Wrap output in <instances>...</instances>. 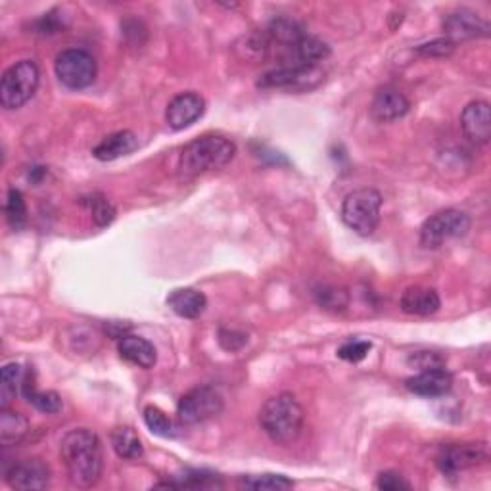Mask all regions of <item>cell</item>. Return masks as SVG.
<instances>
[{"instance_id": "obj_1", "label": "cell", "mask_w": 491, "mask_h": 491, "mask_svg": "<svg viewBox=\"0 0 491 491\" xmlns=\"http://www.w3.org/2000/svg\"><path fill=\"white\" fill-rule=\"evenodd\" d=\"M60 455L71 484L81 489H89L100 482L104 469V455L103 442H100L94 430H69L62 438Z\"/></svg>"}, {"instance_id": "obj_2", "label": "cell", "mask_w": 491, "mask_h": 491, "mask_svg": "<svg viewBox=\"0 0 491 491\" xmlns=\"http://www.w3.org/2000/svg\"><path fill=\"white\" fill-rule=\"evenodd\" d=\"M259 424L274 443L290 445L301 436L306 413L292 394H279L263 403Z\"/></svg>"}, {"instance_id": "obj_3", "label": "cell", "mask_w": 491, "mask_h": 491, "mask_svg": "<svg viewBox=\"0 0 491 491\" xmlns=\"http://www.w3.org/2000/svg\"><path fill=\"white\" fill-rule=\"evenodd\" d=\"M237 144L221 135H204L184 147L179 157L183 177H198L208 171L221 169L235 160Z\"/></svg>"}, {"instance_id": "obj_4", "label": "cell", "mask_w": 491, "mask_h": 491, "mask_svg": "<svg viewBox=\"0 0 491 491\" xmlns=\"http://www.w3.org/2000/svg\"><path fill=\"white\" fill-rule=\"evenodd\" d=\"M382 194L374 189H357L342 201V221L359 237H370L380 223Z\"/></svg>"}, {"instance_id": "obj_5", "label": "cell", "mask_w": 491, "mask_h": 491, "mask_svg": "<svg viewBox=\"0 0 491 491\" xmlns=\"http://www.w3.org/2000/svg\"><path fill=\"white\" fill-rule=\"evenodd\" d=\"M40 71L33 60H22L10 66L0 81V104L4 110H20L39 89Z\"/></svg>"}, {"instance_id": "obj_6", "label": "cell", "mask_w": 491, "mask_h": 491, "mask_svg": "<svg viewBox=\"0 0 491 491\" xmlns=\"http://www.w3.org/2000/svg\"><path fill=\"white\" fill-rule=\"evenodd\" d=\"M470 215L457 208H447L432 215L421 227V246L426 250H438L445 242L463 238L470 230Z\"/></svg>"}, {"instance_id": "obj_7", "label": "cell", "mask_w": 491, "mask_h": 491, "mask_svg": "<svg viewBox=\"0 0 491 491\" xmlns=\"http://www.w3.org/2000/svg\"><path fill=\"white\" fill-rule=\"evenodd\" d=\"M56 77L71 91H81L91 86L96 79L98 66L94 56L85 49H66L56 56Z\"/></svg>"}, {"instance_id": "obj_8", "label": "cell", "mask_w": 491, "mask_h": 491, "mask_svg": "<svg viewBox=\"0 0 491 491\" xmlns=\"http://www.w3.org/2000/svg\"><path fill=\"white\" fill-rule=\"evenodd\" d=\"M325 81V71L321 66H279L267 71L257 86L262 89H282V91H311Z\"/></svg>"}, {"instance_id": "obj_9", "label": "cell", "mask_w": 491, "mask_h": 491, "mask_svg": "<svg viewBox=\"0 0 491 491\" xmlns=\"http://www.w3.org/2000/svg\"><path fill=\"white\" fill-rule=\"evenodd\" d=\"M225 407L223 396L213 386H198L184 394L177 406L183 424H201L218 416Z\"/></svg>"}, {"instance_id": "obj_10", "label": "cell", "mask_w": 491, "mask_h": 491, "mask_svg": "<svg viewBox=\"0 0 491 491\" xmlns=\"http://www.w3.org/2000/svg\"><path fill=\"white\" fill-rule=\"evenodd\" d=\"M487 457V443L484 442L450 443L443 445L436 455V465L443 474H459L486 463Z\"/></svg>"}, {"instance_id": "obj_11", "label": "cell", "mask_w": 491, "mask_h": 491, "mask_svg": "<svg viewBox=\"0 0 491 491\" xmlns=\"http://www.w3.org/2000/svg\"><path fill=\"white\" fill-rule=\"evenodd\" d=\"M6 482L13 489L31 491L45 489L50 484V469L40 459H23L20 463H13L6 472Z\"/></svg>"}, {"instance_id": "obj_12", "label": "cell", "mask_w": 491, "mask_h": 491, "mask_svg": "<svg viewBox=\"0 0 491 491\" xmlns=\"http://www.w3.org/2000/svg\"><path fill=\"white\" fill-rule=\"evenodd\" d=\"M206 112V100L198 93H181L171 100L165 110V121L175 131L194 125Z\"/></svg>"}, {"instance_id": "obj_13", "label": "cell", "mask_w": 491, "mask_h": 491, "mask_svg": "<svg viewBox=\"0 0 491 491\" xmlns=\"http://www.w3.org/2000/svg\"><path fill=\"white\" fill-rule=\"evenodd\" d=\"M443 31H445V37L457 45L459 40L487 37L489 23L484 22L478 13L463 8V10L451 12L450 16L443 20Z\"/></svg>"}, {"instance_id": "obj_14", "label": "cell", "mask_w": 491, "mask_h": 491, "mask_svg": "<svg viewBox=\"0 0 491 491\" xmlns=\"http://www.w3.org/2000/svg\"><path fill=\"white\" fill-rule=\"evenodd\" d=\"M460 129L472 144L486 147L491 138V108L486 100H474L463 110Z\"/></svg>"}, {"instance_id": "obj_15", "label": "cell", "mask_w": 491, "mask_h": 491, "mask_svg": "<svg viewBox=\"0 0 491 491\" xmlns=\"http://www.w3.org/2000/svg\"><path fill=\"white\" fill-rule=\"evenodd\" d=\"M406 388L421 397H442L451 392L453 377L445 369H428L407 379Z\"/></svg>"}, {"instance_id": "obj_16", "label": "cell", "mask_w": 491, "mask_h": 491, "mask_svg": "<svg viewBox=\"0 0 491 491\" xmlns=\"http://www.w3.org/2000/svg\"><path fill=\"white\" fill-rule=\"evenodd\" d=\"M409 108L411 104L406 94L394 89V86H384V89L374 94L370 113L380 123H392L401 120L409 112Z\"/></svg>"}, {"instance_id": "obj_17", "label": "cell", "mask_w": 491, "mask_h": 491, "mask_svg": "<svg viewBox=\"0 0 491 491\" xmlns=\"http://www.w3.org/2000/svg\"><path fill=\"white\" fill-rule=\"evenodd\" d=\"M399 308L403 313L416 315V317H430L440 311L442 299L434 288L426 286H409L406 292L401 294Z\"/></svg>"}, {"instance_id": "obj_18", "label": "cell", "mask_w": 491, "mask_h": 491, "mask_svg": "<svg viewBox=\"0 0 491 491\" xmlns=\"http://www.w3.org/2000/svg\"><path fill=\"white\" fill-rule=\"evenodd\" d=\"M120 355L140 369H152L157 361V352L154 344L142 336L123 335L118 342Z\"/></svg>"}, {"instance_id": "obj_19", "label": "cell", "mask_w": 491, "mask_h": 491, "mask_svg": "<svg viewBox=\"0 0 491 491\" xmlns=\"http://www.w3.org/2000/svg\"><path fill=\"white\" fill-rule=\"evenodd\" d=\"M137 148L138 138L133 131H118L100 140L93 150V156L100 162H113L118 157L133 154Z\"/></svg>"}, {"instance_id": "obj_20", "label": "cell", "mask_w": 491, "mask_h": 491, "mask_svg": "<svg viewBox=\"0 0 491 491\" xmlns=\"http://www.w3.org/2000/svg\"><path fill=\"white\" fill-rule=\"evenodd\" d=\"M167 306L183 319H198L208 308V298L196 288H179L169 294Z\"/></svg>"}, {"instance_id": "obj_21", "label": "cell", "mask_w": 491, "mask_h": 491, "mask_svg": "<svg viewBox=\"0 0 491 491\" xmlns=\"http://www.w3.org/2000/svg\"><path fill=\"white\" fill-rule=\"evenodd\" d=\"M110 442H112L113 451L125 460H137L144 455L142 442L137 434V430L131 426L113 428L112 434H110Z\"/></svg>"}, {"instance_id": "obj_22", "label": "cell", "mask_w": 491, "mask_h": 491, "mask_svg": "<svg viewBox=\"0 0 491 491\" xmlns=\"http://www.w3.org/2000/svg\"><path fill=\"white\" fill-rule=\"evenodd\" d=\"M29 434V421L16 411L8 407L0 413V443L3 445H16Z\"/></svg>"}, {"instance_id": "obj_23", "label": "cell", "mask_w": 491, "mask_h": 491, "mask_svg": "<svg viewBox=\"0 0 491 491\" xmlns=\"http://www.w3.org/2000/svg\"><path fill=\"white\" fill-rule=\"evenodd\" d=\"M22 396L25 397L29 406H33L40 413L54 415L58 411H62V397L58 396L56 392H40V389H37L33 380L29 379V372H27V377L22 386Z\"/></svg>"}, {"instance_id": "obj_24", "label": "cell", "mask_w": 491, "mask_h": 491, "mask_svg": "<svg viewBox=\"0 0 491 491\" xmlns=\"http://www.w3.org/2000/svg\"><path fill=\"white\" fill-rule=\"evenodd\" d=\"M27 377V370L20 363H8L3 367V379H0V399H3V409L8 403L22 394V386Z\"/></svg>"}, {"instance_id": "obj_25", "label": "cell", "mask_w": 491, "mask_h": 491, "mask_svg": "<svg viewBox=\"0 0 491 491\" xmlns=\"http://www.w3.org/2000/svg\"><path fill=\"white\" fill-rule=\"evenodd\" d=\"M315 299L319 306L332 313H342L350 306V294L340 286H321L315 290Z\"/></svg>"}, {"instance_id": "obj_26", "label": "cell", "mask_w": 491, "mask_h": 491, "mask_svg": "<svg viewBox=\"0 0 491 491\" xmlns=\"http://www.w3.org/2000/svg\"><path fill=\"white\" fill-rule=\"evenodd\" d=\"M240 486L257 491H284L294 487V482L281 474H262V476H244Z\"/></svg>"}, {"instance_id": "obj_27", "label": "cell", "mask_w": 491, "mask_h": 491, "mask_svg": "<svg viewBox=\"0 0 491 491\" xmlns=\"http://www.w3.org/2000/svg\"><path fill=\"white\" fill-rule=\"evenodd\" d=\"M144 424L148 426V430L156 436L162 438H175V426H173L171 418L154 406H148L144 409Z\"/></svg>"}, {"instance_id": "obj_28", "label": "cell", "mask_w": 491, "mask_h": 491, "mask_svg": "<svg viewBox=\"0 0 491 491\" xmlns=\"http://www.w3.org/2000/svg\"><path fill=\"white\" fill-rule=\"evenodd\" d=\"M83 204L89 208L91 218L98 227H108L115 219V208L112 206V201L106 200L104 196H91L83 200Z\"/></svg>"}, {"instance_id": "obj_29", "label": "cell", "mask_w": 491, "mask_h": 491, "mask_svg": "<svg viewBox=\"0 0 491 491\" xmlns=\"http://www.w3.org/2000/svg\"><path fill=\"white\" fill-rule=\"evenodd\" d=\"M6 219L13 228H22L27 221V206L23 194L18 189H10L8 196H6Z\"/></svg>"}, {"instance_id": "obj_30", "label": "cell", "mask_w": 491, "mask_h": 491, "mask_svg": "<svg viewBox=\"0 0 491 491\" xmlns=\"http://www.w3.org/2000/svg\"><path fill=\"white\" fill-rule=\"evenodd\" d=\"M370 350L372 344L369 340H348L340 345L338 357L350 361V363H359V361H363L369 355Z\"/></svg>"}, {"instance_id": "obj_31", "label": "cell", "mask_w": 491, "mask_h": 491, "mask_svg": "<svg viewBox=\"0 0 491 491\" xmlns=\"http://www.w3.org/2000/svg\"><path fill=\"white\" fill-rule=\"evenodd\" d=\"M453 50H455V42H451L447 37L424 42V45L416 49L418 54L426 58H445V56H451Z\"/></svg>"}, {"instance_id": "obj_32", "label": "cell", "mask_w": 491, "mask_h": 491, "mask_svg": "<svg viewBox=\"0 0 491 491\" xmlns=\"http://www.w3.org/2000/svg\"><path fill=\"white\" fill-rule=\"evenodd\" d=\"M407 363L418 370H428V369H443L445 359L438 355L436 352H416L413 353Z\"/></svg>"}, {"instance_id": "obj_33", "label": "cell", "mask_w": 491, "mask_h": 491, "mask_svg": "<svg viewBox=\"0 0 491 491\" xmlns=\"http://www.w3.org/2000/svg\"><path fill=\"white\" fill-rule=\"evenodd\" d=\"M219 344L227 352H238L246 344H248V336L244 332H238L235 328H221L219 330Z\"/></svg>"}, {"instance_id": "obj_34", "label": "cell", "mask_w": 491, "mask_h": 491, "mask_svg": "<svg viewBox=\"0 0 491 491\" xmlns=\"http://www.w3.org/2000/svg\"><path fill=\"white\" fill-rule=\"evenodd\" d=\"M377 486L382 491H401V489H411V484L407 480H403V476L396 472H382L377 478Z\"/></svg>"}, {"instance_id": "obj_35", "label": "cell", "mask_w": 491, "mask_h": 491, "mask_svg": "<svg viewBox=\"0 0 491 491\" xmlns=\"http://www.w3.org/2000/svg\"><path fill=\"white\" fill-rule=\"evenodd\" d=\"M39 33L42 35H52V33H58V29H60V22H58L54 18V12L50 13H45V18L39 20Z\"/></svg>"}]
</instances>
